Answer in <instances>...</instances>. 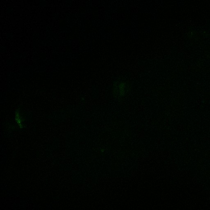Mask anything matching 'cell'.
<instances>
[{"instance_id":"obj_3","label":"cell","mask_w":210,"mask_h":210,"mask_svg":"<svg viewBox=\"0 0 210 210\" xmlns=\"http://www.w3.org/2000/svg\"><path fill=\"white\" fill-rule=\"evenodd\" d=\"M101 152H102V153H103V152H104L105 149H102V150H101Z\"/></svg>"},{"instance_id":"obj_1","label":"cell","mask_w":210,"mask_h":210,"mask_svg":"<svg viewBox=\"0 0 210 210\" xmlns=\"http://www.w3.org/2000/svg\"><path fill=\"white\" fill-rule=\"evenodd\" d=\"M114 92L117 93V96L123 97L127 94L128 90V86L125 82H119L117 83L116 85H114Z\"/></svg>"},{"instance_id":"obj_2","label":"cell","mask_w":210,"mask_h":210,"mask_svg":"<svg viewBox=\"0 0 210 210\" xmlns=\"http://www.w3.org/2000/svg\"><path fill=\"white\" fill-rule=\"evenodd\" d=\"M15 119L16 122H17V125L20 127V128L21 129L24 128V123H23L24 120H23V118L21 116L19 111L17 110L16 112L15 115Z\"/></svg>"}]
</instances>
